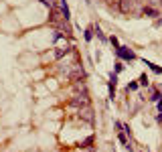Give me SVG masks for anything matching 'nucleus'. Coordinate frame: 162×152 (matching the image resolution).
I'll list each match as a JSON object with an SVG mask.
<instances>
[{
    "label": "nucleus",
    "instance_id": "obj_1",
    "mask_svg": "<svg viewBox=\"0 0 162 152\" xmlns=\"http://www.w3.org/2000/svg\"><path fill=\"white\" fill-rule=\"evenodd\" d=\"M116 55H118L120 59H124V61H134V59H136V53H134V51L128 49V47H122V45L116 49Z\"/></svg>",
    "mask_w": 162,
    "mask_h": 152
},
{
    "label": "nucleus",
    "instance_id": "obj_2",
    "mask_svg": "<svg viewBox=\"0 0 162 152\" xmlns=\"http://www.w3.org/2000/svg\"><path fill=\"white\" fill-rule=\"evenodd\" d=\"M73 106H81V107H85V106H89V97H87V93H83V95H77V97H73Z\"/></svg>",
    "mask_w": 162,
    "mask_h": 152
},
{
    "label": "nucleus",
    "instance_id": "obj_3",
    "mask_svg": "<svg viewBox=\"0 0 162 152\" xmlns=\"http://www.w3.org/2000/svg\"><path fill=\"white\" fill-rule=\"evenodd\" d=\"M120 10L124 14H130L132 10H134V4H132V0H120Z\"/></svg>",
    "mask_w": 162,
    "mask_h": 152
},
{
    "label": "nucleus",
    "instance_id": "obj_4",
    "mask_svg": "<svg viewBox=\"0 0 162 152\" xmlns=\"http://www.w3.org/2000/svg\"><path fill=\"white\" fill-rule=\"evenodd\" d=\"M79 116L83 120H87V122H93V110L89 106H85V107H81V112H79Z\"/></svg>",
    "mask_w": 162,
    "mask_h": 152
},
{
    "label": "nucleus",
    "instance_id": "obj_5",
    "mask_svg": "<svg viewBox=\"0 0 162 152\" xmlns=\"http://www.w3.org/2000/svg\"><path fill=\"white\" fill-rule=\"evenodd\" d=\"M59 8H61V14H63V18H65V20H69V18H71V12H69V4H67L65 0H59Z\"/></svg>",
    "mask_w": 162,
    "mask_h": 152
},
{
    "label": "nucleus",
    "instance_id": "obj_6",
    "mask_svg": "<svg viewBox=\"0 0 162 152\" xmlns=\"http://www.w3.org/2000/svg\"><path fill=\"white\" fill-rule=\"evenodd\" d=\"M142 12H144V16H150V18H156V16H158V8H154V6H146Z\"/></svg>",
    "mask_w": 162,
    "mask_h": 152
},
{
    "label": "nucleus",
    "instance_id": "obj_7",
    "mask_svg": "<svg viewBox=\"0 0 162 152\" xmlns=\"http://www.w3.org/2000/svg\"><path fill=\"white\" fill-rule=\"evenodd\" d=\"M144 65H146V67H150L152 71H154V73H158V75L162 73V67H158V65H154L152 61H146V59H144Z\"/></svg>",
    "mask_w": 162,
    "mask_h": 152
},
{
    "label": "nucleus",
    "instance_id": "obj_8",
    "mask_svg": "<svg viewBox=\"0 0 162 152\" xmlns=\"http://www.w3.org/2000/svg\"><path fill=\"white\" fill-rule=\"evenodd\" d=\"M93 34H97V39H99V41H104V43L108 41V39H105V34L101 33V29H99V27H93Z\"/></svg>",
    "mask_w": 162,
    "mask_h": 152
},
{
    "label": "nucleus",
    "instance_id": "obj_9",
    "mask_svg": "<svg viewBox=\"0 0 162 152\" xmlns=\"http://www.w3.org/2000/svg\"><path fill=\"white\" fill-rule=\"evenodd\" d=\"M148 83H150V79H148L146 75H140V79H138V85H142V87H148Z\"/></svg>",
    "mask_w": 162,
    "mask_h": 152
},
{
    "label": "nucleus",
    "instance_id": "obj_10",
    "mask_svg": "<svg viewBox=\"0 0 162 152\" xmlns=\"http://www.w3.org/2000/svg\"><path fill=\"white\" fill-rule=\"evenodd\" d=\"M83 37H85V41H91V39H93V27H89V29H85V33H83Z\"/></svg>",
    "mask_w": 162,
    "mask_h": 152
},
{
    "label": "nucleus",
    "instance_id": "obj_11",
    "mask_svg": "<svg viewBox=\"0 0 162 152\" xmlns=\"http://www.w3.org/2000/svg\"><path fill=\"white\" fill-rule=\"evenodd\" d=\"M160 91H156V89H152V95H150V102H160Z\"/></svg>",
    "mask_w": 162,
    "mask_h": 152
},
{
    "label": "nucleus",
    "instance_id": "obj_12",
    "mask_svg": "<svg viewBox=\"0 0 162 152\" xmlns=\"http://www.w3.org/2000/svg\"><path fill=\"white\" fill-rule=\"evenodd\" d=\"M109 43L114 45V49H118V47H120V41H118V37H116V34H112V37H109Z\"/></svg>",
    "mask_w": 162,
    "mask_h": 152
},
{
    "label": "nucleus",
    "instance_id": "obj_13",
    "mask_svg": "<svg viewBox=\"0 0 162 152\" xmlns=\"http://www.w3.org/2000/svg\"><path fill=\"white\" fill-rule=\"evenodd\" d=\"M118 140H120V142H122L124 146L128 144V138H126V134H124V132H120V134H118Z\"/></svg>",
    "mask_w": 162,
    "mask_h": 152
},
{
    "label": "nucleus",
    "instance_id": "obj_14",
    "mask_svg": "<svg viewBox=\"0 0 162 152\" xmlns=\"http://www.w3.org/2000/svg\"><path fill=\"white\" fill-rule=\"evenodd\" d=\"M138 89V83H136V81H130V83H128V91H136Z\"/></svg>",
    "mask_w": 162,
    "mask_h": 152
},
{
    "label": "nucleus",
    "instance_id": "obj_15",
    "mask_svg": "<svg viewBox=\"0 0 162 152\" xmlns=\"http://www.w3.org/2000/svg\"><path fill=\"white\" fill-rule=\"evenodd\" d=\"M114 71H116V73L124 71V63H122V61H118V63H116V67H114Z\"/></svg>",
    "mask_w": 162,
    "mask_h": 152
},
{
    "label": "nucleus",
    "instance_id": "obj_16",
    "mask_svg": "<svg viewBox=\"0 0 162 152\" xmlns=\"http://www.w3.org/2000/svg\"><path fill=\"white\" fill-rule=\"evenodd\" d=\"M45 6H49V8H55V0H41Z\"/></svg>",
    "mask_w": 162,
    "mask_h": 152
},
{
    "label": "nucleus",
    "instance_id": "obj_17",
    "mask_svg": "<svg viewBox=\"0 0 162 152\" xmlns=\"http://www.w3.org/2000/svg\"><path fill=\"white\" fill-rule=\"evenodd\" d=\"M148 2H150V6H154V8L162 6V0H148Z\"/></svg>",
    "mask_w": 162,
    "mask_h": 152
},
{
    "label": "nucleus",
    "instance_id": "obj_18",
    "mask_svg": "<svg viewBox=\"0 0 162 152\" xmlns=\"http://www.w3.org/2000/svg\"><path fill=\"white\" fill-rule=\"evenodd\" d=\"M156 103H158V112L162 114V99H160V102H156Z\"/></svg>",
    "mask_w": 162,
    "mask_h": 152
},
{
    "label": "nucleus",
    "instance_id": "obj_19",
    "mask_svg": "<svg viewBox=\"0 0 162 152\" xmlns=\"http://www.w3.org/2000/svg\"><path fill=\"white\" fill-rule=\"evenodd\" d=\"M156 27H162V18H156Z\"/></svg>",
    "mask_w": 162,
    "mask_h": 152
}]
</instances>
